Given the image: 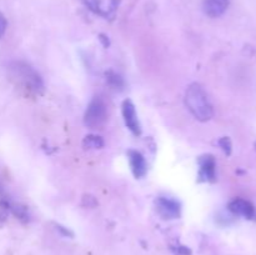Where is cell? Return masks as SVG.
<instances>
[{
    "label": "cell",
    "mask_w": 256,
    "mask_h": 255,
    "mask_svg": "<svg viewBox=\"0 0 256 255\" xmlns=\"http://www.w3.org/2000/svg\"><path fill=\"white\" fill-rule=\"evenodd\" d=\"M108 119V108L100 96H94L88 105L84 114V124L90 129H98L105 124Z\"/></svg>",
    "instance_id": "cell-3"
},
{
    "label": "cell",
    "mask_w": 256,
    "mask_h": 255,
    "mask_svg": "<svg viewBox=\"0 0 256 255\" xmlns=\"http://www.w3.org/2000/svg\"><path fill=\"white\" fill-rule=\"evenodd\" d=\"M155 209L158 214L165 220L178 219L182 214V205L172 198L159 196L155 200Z\"/></svg>",
    "instance_id": "cell-4"
},
{
    "label": "cell",
    "mask_w": 256,
    "mask_h": 255,
    "mask_svg": "<svg viewBox=\"0 0 256 255\" xmlns=\"http://www.w3.org/2000/svg\"><path fill=\"white\" fill-rule=\"evenodd\" d=\"M230 0H202V10L209 18H220L228 10Z\"/></svg>",
    "instance_id": "cell-9"
},
{
    "label": "cell",
    "mask_w": 256,
    "mask_h": 255,
    "mask_svg": "<svg viewBox=\"0 0 256 255\" xmlns=\"http://www.w3.org/2000/svg\"><path fill=\"white\" fill-rule=\"evenodd\" d=\"M8 70L12 79L22 85L24 89L36 95H42L44 92L45 85L42 78L29 62H22V60H14L9 62Z\"/></svg>",
    "instance_id": "cell-2"
},
{
    "label": "cell",
    "mask_w": 256,
    "mask_h": 255,
    "mask_svg": "<svg viewBox=\"0 0 256 255\" xmlns=\"http://www.w3.org/2000/svg\"><path fill=\"white\" fill-rule=\"evenodd\" d=\"M128 159H129L130 168L136 179H142L148 172V164L144 155L138 150H129L128 152Z\"/></svg>",
    "instance_id": "cell-7"
},
{
    "label": "cell",
    "mask_w": 256,
    "mask_h": 255,
    "mask_svg": "<svg viewBox=\"0 0 256 255\" xmlns=\"http://www.w3.org/2000/svg\"><path fill=\"white\" fill-rule=\"evenodd\" d=\"M122 114L128 129H129L135 136H140V135H142V125H140L134 102L130 99H126L122 102Z\"/></svg>",
    "instance_id": "cell-5"
},
{
    "label": "cell",
    "mask_w": 256,
    "mask_h": 255,
    "mask_svg": "<svg viewBox=\"0 0 256 255\" xmlns=\"http://www.w3.org/2000/svg\"><path fill=\"white\" fill-rule=\"evenodd\" d=\"M185 105L192 116L199 122H209L214 116V109L204 88L199 82H192L185 92Z\"/></svg>",
    "instance_id": "cell-1"
},
{
    "label": "cell",
    "mask_w": 256,
    "mask_h": 255,
    "mask_svg": "<svg viewBox=\"0 0 256 255\" xmlns=\"http://www.w3.org/2000/svg\"><path fill=\"white\" fill-rule=\"evenodd\" d=\"M9 212H12L18 220L24 222V224H26V222H29L30 220H32V215H30V212L29 209H28V206L20 204V202H10Z\"/></svg>",
    "instance_id": "cell-10"
},
{
    "label": "cell",
    "mask_w": 256,
    "mask_h": 255,
    "mask_svg": "<svg viewBox=\"0 0 256 255\" xmlns=\"http://www.w3.org/2000/svg\"><path fill=\"white\" fill-rule=\"evenodd\" d=\"M105 78H106V82L112 89L114 90H122L125 86V82L122 78V75H119L118 72L109 70V72H105Z\"/></svg>",
    "instance_id": "cell-11"
},
{
    "label": "cell",
    "mask_w": 256,
    "mask_h": 255,
    "mask_svg": "<svg viewBox=\"0 0 256 255\" xmlns=\"http://www.w3.org/2000/svg\"><path fill=\"white\" fill-rule=\"evenodd\" d=\"M6 26H8L6 18H5L4 14H2V12H0V39H2V38L4 36L5 30H6Z\"/></svg>",
    "instance_id": "cell-16"
},
{
    "label": "cell",
    "mask_w": 256,
    "mask_h": 255,
    "mask_svg": "<svg viewBox=\"0 0 256 255\" xmlns=\"http://www.w3.org/2000/svg\"><path fill=\"white\" fill-rule=\"evenodd\" d=\"M229 210L235 215L245 218V219H255L256 216V210L255 206L250 202L245 199H234L230 202Z\"/></svg>",
    "instance_id": "cell-8"
},
{
    "label": "cell",
    "mask_w": 256,
    "mask_h": 255,
    "mask_svg": "<svg viewBox=\"0 0 256 255\" xmlns=\"http://www.w3.org/2000/svg\"><path fill=\"white\" fill-rule=\"evenodd\" d=\"M219 144L220 146H222V149L224 150L225 154L230 155V152H232V142H230L229 138H222V139L219 140Z\"/></svg>",
    "instance_id": "cell-14"
},
{
    "label": "cell",
    "mask_w": 256,
    "mask_h": 255,
    "mask_svg": "<svg viewBox=\"0 0 256 255\" xmlns=\"http://www.w3.org/2000/svg\"><path fill=\"white\" fill-rule=\"evenodd\" d=\"M199 182H214L216 180V160L212 154H204L198 159Z\"/></svg>",
    "instance_id": "cell-6"
},
{
    "label": "cell",
    "mask_w": 256,
    "mask_h": 255,
    "mask_svg": "<svg viewBox=\"0 0 256 255\" xmlns=\"http://www.w3.org/2000/svg\"><path fill=\"white\" fill-rule=\"evenodd\" d=\"M82 2H84L85 6H86L90 12H94V14L102 15V16H106V15H105V10L102 9V2H100V0H82Z\"/></svg>",
    "instance_id": "cell-13"
},
{
    "label": "cell",
    "mask_w": 256,
    "mask_h": 255,
    "mask_svg": "<svg viewBox=\"0 0 256 255\" xmlns=\"http://www.w3.org/2000/svg\"><path fill=\"white\" fill-rule=\"evenodd\" d=\"M55 229L58 230V232H60V234L62 235V236H69V238H72L74 236V234H72V232H70L69 229H68V228H65V226H62V225H60V224H55Z\"/></svg>",
    "instance_id": "cell-15"
},
{
    "label": "cell",
    "mask_w": 256,
    "mask_h": 255,
    "mask_svg": "<svg viewBox=\"0 0 256 255\" xmlns=\"http://www.w3.org/2000/svg\"><path fill=\"white\" fill-rule=\"evenodd\" d=\"M105 145L104 139L99 135H86L82 140V146L84 149H89V150H96V149H102V146Z\"/></svg>",
    "instance_id": "cell-12"
}]
</instances>
